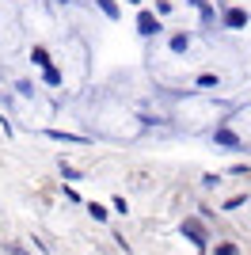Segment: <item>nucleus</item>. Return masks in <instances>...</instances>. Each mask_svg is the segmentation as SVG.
I'll list each match as a JSON object with an SVG mask.
<instances>
[{"mask_svg":"<svg viewBox=\"0 0 251 255\" xmlns=\"http://www.w3.org/2000/svg\"><path fill=\"white\" fill-rule=\"evenodd\" d=\"M183 236H187L198 252H206V248H209V233H206V225H202L198 217H187V221H183Z\"/></svg>","mask_w":251,"mask_h":255,"instance_id":"nucleus-1","label":"nucleus"},{"mask_svg":"<svg viewBox=\"0 0 251 255\" xmlns=\"http://www.w3.org/2000/svg\"><path fill=\"white\" fill-rule=\"evenodd\" d=\"M160 27H164V23L156 19V11H141V15H137V31L145 34V38L148 34H160Z\"/></svg>","mask_w":251,"mask_h":255,"instance_id":"nucleus-2","label":"nucleus"},{"mask_svg":"<svg viewBox=\"0 0 251 255\" xmlns=\"http://www.w3.org/2000/svg\"><path fill=\"white\" fill-rule=\"evenodd\" d=\"M213 141H217V145H225V149H240V145H244V141L236 137L232 129H225V126H221L217 133H213Z\"/></svg>","mask_w":251,"mask_h":255,"instance_id":"nucleus-3","label":"nucleus"},{"mask_svg":"<svg viewBox=\"0 0 251 255\" xmlns=\"http://www.w3.org/2000/svg\"><path fill=\"white\" fill-rule=\"evenodd\" d=\"M225 23L240 31V27H248V11H244V8H229V11H225Z\"/></svg>","mask_w":251,"mask_h":255,"instance_id":"nucleus-4","label":"nucleus"},{"mask_svg":"<svg viewBox=\"0 0 251 255\" xmlns=\"http://www.w3.org/2000/svg\"><path fill=\"white\" fill-rule=\"evenodd\" d=\"M95 4H99V11H103L107 19H118V15H122V11H118V4H115V0H95Z\"/></svg>","mask_w":251,"mask_h":255,"instance_id":"nucleus-5","label":"nucleus"},{"mask_svg":"<svg viewBox=\"0 0 251 255\" xmlns=\"http://www.w3.org/2000/svg\"><path fill=\"white\" fill-rule=\"evenodd\" d=\"M42 80H46L50 88H57V84H61V73H57L53 65H46V69H42Z\"/></svg>","mask_w":251,"mask_h":255,"instance_id":"nucleus-6","label":"nucleus"},{"mask_svg":"<svg viewBox=\"0 0 251 255\" xmlns=\"http://www.w3.org/2000/svg\"><path fill=\"white\" fill-rule=\"evenodd\" d=\"M171 50H175V53H187L190 50V38H187V34H171Z\"/></svg>","mask_w":251,"mask_h":255,"instance_id":"nucleus-7","label":"nucleus"},{"mask_svg":"<svg viewBox=\"0 0 251 255\" xmlns=\"http://www.w3.org/2000/svg\"><path fill=\"white\" fill-rule=\"evenodd\" d=\"M46 137H53V141H73V145H80L84 137H76V133H61V129H46Z\"/></svg>","mask_w":251,"mask_h":255,"instance_id":"nucleus-8","label":"nucleus"},{"mask_svg":"<svg viewBox=\"0 0 251 255\" xmlns=\"http://www.w3.org/2000/svg\"><path fill=\"white\" fill-rule=\"evenodd\" d=\"M31 61L38 65V69H46V65H50V53L42 50V46H34V50H31Z\"/></svg>","mask_w":251,"mask_h":255,"instance_id":"nucleus-9","label":"nucleus"},{"mask_svg":"<svg viewBox=\"0 0 251 255\" xmlns=\"http://www.w3.org/2000/svg\"><path fill=\"white\" fill-rule=\"evenodd\" d=\"M217 84H221L217 73H202V76H198V88H217Z\"/></svg>","mask_w":251,"mask_h":255,"instance_id":"nucleus-10","label":"nucleus"},{"mask_svg":"<svg viewBox=\"0 0 251 255\" xmlns=\"http://www.w3.org/2000/svg\"><path fill=\"white\" fill-rule=\"evenodd\" d=\"M88 213H92L95 221H107V217H111V213H107L103 206H95V202H88Z\"/></svg>","mask_w":251,"mask_h":255,"instance_id":"nucleus-11","label":"nucleus"},{"mask_svg":"<svg viewBox=\"0 0 251 255\" xmlns=\"http://www.w3.org/2000/svg\"><path fill=\"white\" fill-rule=\"evenodd\" d=\"M213 255H240V248H236V244H217Z\"/></svg>","mask_w":251,"mask_h":255,"instance_id":"nucleus-12","label":"nucleus"},{"mask_svg":"<svg viewBox=\"0 0 251 255\" xmlns=\"http://www.w3.org/2000/svg\"><path fill=\"white\" fill-rule=\"evenodd\" d=\"M248 202V198H244V194H236V198H229V202H225V210H236V206H244Z\"/></svg>","mask_w":251,"mask_h":255,"instance_id":"nucleus-13","label":"nucleus"},{"mask_svg":"<svg viewBox=\"0 0 251 255\" xmlns=\"http://www.w3.org/2000/svg\"><path fill=\"white\" fill-rule=\"evenodd\" d=\"M8 252H11V255H31L27 248H19V244H8Z\"/></svg>","mask_w":251,"mask_h":255,"instance_id":"nucleus-14","label":"nucleus"}]
</instances>
